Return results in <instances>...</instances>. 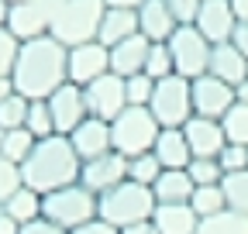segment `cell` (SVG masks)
I'll return each instance as SVG.
<instances>
[{"instance_id": "cell-24", "label": "cell", "mask_w": 248, "mask_h": 234, "mask_svg": "<svg viewBox=\"0 0 248 234\" xmlns=\"http://www.w3.org/2000/svg\"><path fill=\"white\" fill-rule=\"evenodd\" d=\"M42 193L38 190H31V186H21L11 200H4L0 203V210H7L17 224H28V220H38L42 217Z\"/></svg>"}, {"instance_id": "cell-41", "label": "cell", "mask_w": 248, "mask_h": 234, "mask_svg": "<svg viewBox=\"0 0 248 234\" xmlns=\"http://www.w3.org/2000/svg\"><path fill=\"white\" fill-rule=\"evenodd\" d=\"M69 234H121V231H117L114 224H107V220H100V217H97V220L79 224V227H76V231H69Z\"/></svg>"}, {"instance_id": "cell-1", "label": "cell", "mask_w": 248, "mask_h": 234, "mask_svg": "<svg viewBox=\"0 0 248 234\" xmlns=\"http://www.w3.org/2000/svg\"><path fill=\"white\" fill-rule=\"evenodd\" d=\"M14 90L28 100H48L62 83H69V48L42 35L35 42H21L17 62H14Z\"/></svg>"}, {"instance_id": "cell-19", "label": "cell", "mask_w": 248, "mask_h": 234, "mask_svg": "<svg viewBox=\"0 0 248 234\" xmlns=\"http://www.w3.org/2000/svg\"><path fill=\"white\" fill-rule=\"evenodd\" d=\"M152 224L159 234H197L200 217L190 203H159L152 214Z\"/></svg>"}, {"instance_id": "cell-26", "label": "cell", "mask_w": 248, "mask_h": 234, "mask_svg": "<svg viewBox=\"0 0 248 234\" xmlns=\"http://www.w3.org/2000/svg\"><path fill=\"white\" fill-rule=\"evenodd\" d=\"M197 234H248V217L234 210H221L214 217H203Z\"/></svg>"}, {"instance_id": "cell-7", "label": "cell", "mask_w": 248, "mask_h": 234, "mask_svg": "<svg viewBox=\"0 0 248 234\" xmlns=\"http://www.w3.org/2000/svg\"><path fill=\"white\" fill-rule=\"evenodd\" d=\"M152 117L159 121V128H183L193 117V90L190 79L183 76H166L155 83V93L148 100Z\"/></svg>"}, {"instance_id": "cell-38", "label": "cell", "mask_w": 248, "mask_h": 234, "mask_svg": "<svg viewBox=\"0 0 248 234\" xmlns=\"http://www.w3.org/2000/svg\"><path fill=\"white\" fill-rule=\"evenodd\" d=\"M217 162H221V169H224V176H231V172H241V169H248V148L245 145H224V152L217 155Z\"/></svg>"}, {"instance_id": "cell-10", "label": "cell", "mask_w": 248, "mask_h": 234, "mask_svg": "<svg viewBox=\"0 0 248 234\" xmlns=\"http://www.w3.org/2000/svg\"><path fill=\"white\" fill-rule=\"evenodd\" d=\"M190 90H193V114L214 117V121H221V117L238 103L234 86L224 83V79H217V76H210V73L190 79Z\"/></svg>"}, {"instance_id": "cell-16", "label": "cell", "mask_w": 248, "mask_h": 234, "mask_svg": "<svg viewBox=\"0 0 248 234\" xmlns=\"http://www.w3.org/2000/svg\"><path fill=\"white\" fill-rule=\"evenodd\" d=\"M66 138L73 145V152L79 155V162H90V159H97V155L114 148L110 145V121H100V117H86V121Z\"/></svg>"}, {"instance_id": "cell-25", "label": "cell", "mask_w": 248, "mask_h": 234, "mask_svg": "<svg viewBox=\"0 0 248 234\" xmlns=\"http://www.w3.org/2000/svg\"><path fill=\"white\" fill-rule=\"evenodd\" d=\"M35 145H38V138L28 128H14V131H4V138H0V155L17 162V165H24L28 155L35 152Z\"/></svg>"}, {"instance_id": "cell-46", "label": "cell", "mask_w": 248, "mask_h": 234, "mask_svg": "<svg viewBox=\"0 0 248 234\" xmlns=\"http://www.w3.org/2000/svg\"><path fill=\"white\" fill-rule=\"evenodd\" d=\"M107 7H121V11H138L145 0H104Z\"/></svg>"}, {"instance_id": "cell-23", "label": "cell", "mask_w": 248, "mask_h": 234, "mask_svg": "<svg viewBox=\"0 0 248 234\" xmlns=\"http://www.w3.org/2000/svg\"><path fill=\"white\" fill-rule=\"evenodd\" d=\"M193 190H197V183L190 179L186 169H162V176L152 186V193H155L159 203H190Z\"/></svg>"}, {"instance_id": "cell-48", "label": "cell", "mask_w": 248, "mask_h": 234, "mask_svg": "<svg viewBox=\"0 0 248 234\" xmlns=\"http://www.w3.org/2000/svg\"><path fill=\"white\" fill-rule=\"evenodd\" d=\"M7 17H11V0H0V28H7Z\"/></svg>"}, {"instance_id": "cell-3", "label": "cell", "mask_w": 248, "mask_h": 234, "mask_svg": "<svg viewBox=\"0 0 248 234\" xmlns=\"http://www.w3.org/2000/svg\"><path fill=\"white\" fill-rule=\"evenodd\" d=\"M159 200H155L152 186H141V183H131L124 179L121 186L107 190L100 196V207H97V217L114 224L117 231L121 227H131V224H141V220H152Z\"/></svg>"}, {"instance_id": "cell-29", "label": "cell", "mask_w": 248, "mask_h": 234, "mask_svg": "<svg viewBox=\"0 0 248 234\" xmlns=\"http://www.w3.org/2000/svg\"><path fill=\"white\" fill-rule=\"evenodd\" d=\"M24 128L35 134L38 141L42 138H52L55 134V121H52V110H48V100H31L28 103V117H24Z\"/></svg>"}, {"instance_id": "cell-43", "label": "cell", "mask_w": 248, "mask_h": 234, "mask_svg": "<svg viewBox=\"0 0 248 234\" xmlns=\"http://www.w3.org/2000/svg\"><path fill=\"white\" fill-rule=\"evenodd\" d=\"M234 45H238V52L248 58V24H238V31H234V38H231Z\"/></svg>"}, {"instance_id": "cell-13", "label": "cell", "mask_w": 248, "mask_h": 234, "mask_svg": "<svg viewBox=\"0 0 248 234\" xmlns=\"http://www.w3.org/2000/svg\"><path fill=\"white\" fill-rule=\"evenodd\" d=\"M110 73V48L100 42H83L69 48V83L90 86L93 79H100Z\"/></svg>"}, {"instance_id": "cell-4", "label": "cell", "mask_w": 248, "mask_h": 234, "mask_svg": "<svg viewBox=\"0 0 248 234\" xmlns=\"http://www.w3.org/2000/svg\"><path fill=\"white\" fill-rule=\"evenodd\" d=\"M104 11H107L104 0H66V4L55 11L48 35L55 42H62L66 48L83 45V42H97Z\"/></svg>"}, {"instance_id": "cell-22", "label": "cell", "mask_w": 248, "mask_h": 234, "mask_svg": "<svg viewBox=\"0 0 248 234\" xmlns=\"http://www.w3.org/2000/svg\"><path fill=\"white\" fill-rule=\"evenodd\" d=\"M138 35V11H121V7H107L104 11V21H100V31H97V42L114 48L117 42Z\"/></svg>"}, {"instance_id": "cell-30", "label": "cell", "mask_w": 248, "mask_h": 234, "mask_svg": "<svg viewBox=\"0 0 248 234\" xmlns=\"http://www.w3.org/2000/svg\"><path fill=\"white\" fill-rule=\"evenodd\" d=\"M145 76H152L155 83L166 79V76H176V66H172V52L166 42H152L148 48V58H145Z\"/></svg>"}, {"instance_id": "cell-2", "label": "cell", "mask_w": 248, "mask_h": 234, "mask_svg": "<svg viewBox=\"0 0 248 234\" xmlns=\"http://www.w3.org/2000/svg\"><path fill=\"white\" fill-rule=\"evenodd\" d=\"M79 155L73 152V145L66 134H52V138H42L35 145V152L28 155V162L21 165V176H24V186L38 190L42 196L45 193H55L62 186H73L79 183Z\"/></svg>"}, {"instance_id": "cell-11", "label": "cell", "mask_w": 248, "mask_h": 234, "mask_svg": "<svg viewBox=\"0 0 248 234\" xmlns=\"http://www.w3.org/2000/svg\"><path fill=\"white\" fill-rule=\"evenodd\" d=\"M48 110H52V121H55V134H73V131L86 121V117H90L83 86L62 83L59 90L48 97Z\"/></svg>"}, {"instance_id": "cell-42", "label": "cell", "mask_w": 248, "mask_h": 234, "mask_svg": "<svg viewBox=\"0 0 248 234\" xmlns=\"http://www.w3.org/2000/svg\"><path fill=\"white\" fill-rule=\"evenodd\" d=\"M0 234H21V224L7 210H0Z\"/></svg>"}, {"instance_id": "cell-44", "label": "cell", "mask_w": 248, "mask_h": 234, "mask_svg": "<svg viewBox=\"0 0 248 234\" xmlns=\"http://www.w3.org/2000/svg\"><path fill=\"white\" fill-rule=\"evenodd\" d=\"M121 234H159L152 220H141V224H131V227H121Z\"/></svg>"}, {"instance_id": "cell-45", "label": "cell", "mask_w": 248, "mask_h": 234, "mask_svg": "<svg viewBox=\"0 0 248 234\" xmlns=\"http://www.w3.org/2000/svg\"><path fill=\"white\" fill-rule=\"evenodd\" d=\"M231 11H234L238 24H248V0H231Z\"/></svg>"}, {"instance_id": "cell-35", "label": "cell", "mask_w": 248, "mask_h": 234, "mask_svg": "<svg viewBox=\"0 0 248 234\" xmlns=\"http://www.w3.org/2000/svg\"><path fill=\"white\" fill-rule=\"evenodd\" d=\"M124 86H128V107H148L152 93H155V79L145 76V73H135L124 79Z\"/></svg>"}, {"instance_id": "cell-40", "label": "cell", "mask_w": 248, "mask_h": 234, "mask_svg": "<svg viewBox=\"0 0 248 234\" xmlns=\"http://www.w3.org/2000/svg\"><path fill=\"white\" fill-rule=\"evenodd\" d=\"M21 234H69V231H66V227H59V224L48 220V217H38V220L21 224Z\"/></svg>"}, {"instance_id": "cell-18", "label": "cell", "mask_w": 248, "mask_h": 234, "mask_svg": "<svg viewBox=\"0 0 248 234\" xmlns=\"http://www.w3.org/2000/svg\"><path fill=\"white\" fill-rule=\"evenodd\" d=\"M148 48H152V42L138 31V35H131V38H124V42H117L114 48H110V73H117V76H135V73H145V58H148Z\"/></svg>"}, {"instance_id": "cell-17", "label": "cell", "mask_w": 248, "mask_h": 234, "mask_svg": "<svg viewBox=\"0 0 248 234\" xmlns=\"http://www.w3.org/2000/svg\"><path fill=\"white\" fill-rule=\"evenodd\" d=\"M176 28H179V21L172 17L166 0H145L138 7V31L148 42H169Z\"/></svg>"}, {"instance_id": "cell-31", "label": "cell", "mask_w": 248, "mask_h": 234, "mask_svg": "<svg viewBox=\"0 0 248 234\" xmlns=\"http://www.w3.org/2000/svg\"><path fill=\"white\" fill-rule=\"evenodd\" d=\"M221 124H224V134L231 145H245L248 148V103H234L221 117Z\"/></svg>"}, {"instance_id": "cell-47", "label": "cell", "mask_w": 248, "mask_h": 234, "mask_svg": "<svg viewBox=\"0 0 248 234\" xmlns=\"http://www.w3.org/2000/svg\"><path fill=\"white\" fill-rule=\"evenodd\" d=\"M11 93H17V90H14V79H11V76H0V103H4Z\"/></svg>"}, {"instance_id": "cell-12", "label": "cell", "mask_w": 248, "mask_h": 234, "mask_svg": "<svg viewBox=\"0 0 248 234\" xmlns=\"http://www.w3.org/2000/svg\"><path fill=\"white\" fill-rule=\"evenodd\" d=\"M124 179H128V159L121 152H114V148L97 155V159H90V162H83V169H79V183L90 193H97V196H104L107 190L121 186Z\"/></svg>"}, {"instance_id": "cell-15", "label": "cell", "mask_w": 248, "mask_h": 234, "mask_svg": "<svg viewBox=\"0 0 248 234\" xmlns=\"http://www.w3.org/2000/svg\"><path fill=\"white\" fill-rule=\"evenodd\" d=\"M197 28H200V35L210 45L231 42L234 31H238V17L231 11V0H203L200 14H197Z\"/></svg>"}, {"instance_id": "cell-20", "label": "cell", "mask_w": 248, "mask_h": 234, "mask_svg": "<svg viewBox=\"0 0 248 234\" xmlns=\"http://www.w3.org/2000/svg\"><path fill=\"white\" fill-rule=\"evenodd\" d=\"M152 155L159 159L162 169H186L193 162V152H190V141H186L183 128H162Z\"/></svg>"}, {"instance_id": "cell-5", "label": "cell", "mask_w": 248, "mask_h": 234, "mask_svg": "<svg viewBox=\"0 0 248 234\" xmlns=\"http://www.w3.org/2000/svg\"><path fill=\"white\" fill-rule=\"evenodd\" d=\"M159 121L152 117L148 107H124L114 121H110V145L114 152H121L124 159H135L155 148L159 141Z\"/></svg>"}, {"instance_id": "cell-33", "label": "cell", "mask_w": 248, "mask_h": 234, "mask_svg": "<svg viewBox=\"0 0 248 234\" xmlns=\"http://www.w3.org/2000/svg\"><path fill=\"white\" fill-rule=\"evenodd\" d=\"M28 97L21 93H11L4 103H0V128L4 131H14V128H24V117H28Z\"/></svg>"}, {"instance_id": "cell-34", "label": "cell", "mask_w": 248, "mask_h": 234, "mask_svg": "<svg viewBox=\"0 0 248 234\" xmlns=\"http://www.w3.org/2000/svg\"><path fill=\"white\" fill-rule=\"evenodd\" d=\"M186 172H190V179L197 186H217L224 179V169L217 159H193L190 165H186Z\"/></svg>"}, {"instance_id": "cell-14", "label": "cell", "mask_w": 248, "mask_h": 234, "mask_svg": "<svg viewBox=\"0 0 248 234\" xmlns=\"http://www.w3.org/2000/svg\"><path fill=\"white\" fill-rule=\"evenodd\" d=\"M183 134H186V141H190L193 159H217L224 152V145H228L224 124L214 121V117H200V114H193L190 121L183 124Z\"/></svg>"}, {"instance_id": "cell-39", "label": "cell", "mask_w": 248, "mask_h": 234, "mask_svg": "<svg viewBox=\"0 0 248 234\" xmlns=\"http://www.w3.org/2000/svg\"><path fill=\"white\" fill-rule=\"evenodd\" d=\"M166 4H169V11L179 24H197V14H200L203 0H166Z\"/></svg>"}, {"instance_id": "cell-36", "label": "cell", "mask_w": 248, "mask_h": 234, "mask_svg": "<svg viewBox=\"0 0 248 234\" xmlns=\"http://www.w3.org/2000/svg\"><path fill=\"white\" fill-rule=\"evenodd\" d=\"M24 186V176H21V165L17 162H11V159H4L0 155V203L4 200H11L17 190Z\"/></svg>"}, {"instance_id": "cell-9", "label": "cell", "mask_w": 248, "mask_h": 234, "mask_svg": "<svg viewBox=\"0 0 248 234\" xmlns=\"http://www.w3.org/2000/svg\"><path fill=\"white\" fill-rule=\"evenodd\" d=\"M83 93H86L90 117H100V121H114L128 107V86H124V76H117V73H104L100 79L83 86Z\"/></svg>"}, {"instance_id": "cell-28", "label": "cell", "mask_w": 248, "mask_h": 234, "mask_svg": "<svg viewBox=\"0 0 248 234\" xmlns=\"http://www.w3.org/2000/svg\"><path fill=\"white\" fill-rule=\"evenodd\" d=\"M221 190H224V200H228V210L248 217V169L224 176V179H221Z\"/></svg>"}, {"instance_id": "cell-21", "label": "cell", "mask_w": 248, "mask_h": 234, "mask_svg": "<svg viewBox=\"0 0 248 234\" xmlns=\"http://www.w3.org/2000/svg\"><path fill=\"white\" fill-rule=\"evenodd\" d=\"M210 76L224 79L231 86H241L248 79V58L238 52L234 42H224V45H214V55H210Z\"/></svg>"}, {"instance_id": "cell-37", "label": "cell", "mask_w": 248, "mask_h": 234, "mask_svg": "<svg viewBox=\"0 0 248 234\" xmlns=\"http://www.w3.org/2000/svg\"><path fill=\"white\" fill-rule=\"evenodd\" d=\"M17 52H21V42L7 31V28H0V76H11L14 73Z\"/></svg>"}, {"instance_id": "cell-50", "label": "cell", "mask_w": 248, "mask_h": 234, "mask_svg": "<svg viewBox=\"0 0 248 234\" xmlns=\"http://www.w3.org/2000/svg\"><path fill=\"white\" fill-rule=\"evenodd\" d=\"M11 4H21V0H11Z\"/></svg>"}, {"instance_id": "cell-8", "label": "cell", "mask_w": 248, "mask_h": 234, "mask_svg": "<svg viewBox=\"0 0 248 234\" xmlns=\"http://www.w3.org/2000/svg\"><path fill=\"white\" fill-rule=\"evenodd\" d=\"M166 45H169V52H172L176 76H183V79H197V76H207V73H210L214 45L200 35L197 24H179Z\"/></svg>"}, {"instance_id": "cell-32", "label": "cell", "mask_w": 248, "mask_h": 234, "mask_svg": "<svg viewBox=\"0 0 248 234\" xmlns=\"http://www.w3.org/2000/svg\"><path fill=\"white\" fill-rule=\"evenodd\" d=\"M159 176H162V165H159V159H155L152 152L128 159V179H131V183H141V186H155V179H159Z\"/></svg>"}, {"instance_id": "cell-27", "label": "cell", "mask_w": 248, "mask_h": 234, "mask_svg": "<svg viewBox=\"0 0 248 234\" xmlns=\"http://www.w3.org/2000/svg\"><path fill=\"white\" fill-rule=\"evenodd\" d=\"M190 207L197 210L200 220H203V217H214V214H221V210H228V200H224L221 183H217V186H197L193 196H190Z\"/></svg>"}, {"instance_id": "cell-49", "label": "cell", "mask_w": 248, "mask_h": 234, "mask_svg": "<svg viewBox=\"0 0 248 234\" xmlns=\"http://www.w3.org/2000/svg\"><path fill=\"white\" fill-rule=\"evenodd\" d=\"M234 93H238V103H248V79L241 86H234Z\"/></svg>"}, {"instance_id": "cell-6", "label": "cell", "mask_w": 248, "mask_h": 234, "mask_svg": "<svg viewBox=\"0 0 248 234\" xmlns=\"http://www.w3.org/2000/svg\"><path fill=\"white\" fill-rule=\"evenodd\" d=\"M97 207H100V196L90 193L83 183H73V186H62L55 193H45L42 217L55 220L59 227H66V231H76L86 220H97Z\"/></svg>"}]
</instances>
